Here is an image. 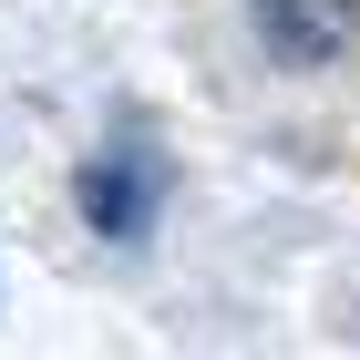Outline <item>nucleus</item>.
Returning a JSON list of instances; mask_svg holds the SVG:
<instances>
[{"mask_svg": "<svg viewBox=\"0 0 360 360\" xmlns=\"http://www.w3.org/2000/svg\"><path fill=\"white\" fill-rule=\"evenodd\" d=\"M257 31H268V52L288 62H340L360 41V0H248Z\"/></svg>", "mask_w": 360, "mask_h": 360, "instance_id": "f03ea898", "label": "nucleus"}, {"mask_svg": "<svg viewBox=\"0 0 360 360\" xmlns=\"http://www.w3.org/2000/svg\"><path fill=\"white\" fill-rule=\"evenodd\" d=\"M155 206H165V165H155L144 144H113V155L83 165V217H93V237L134 248L144 226H155Z\"/></svg>", "mask_w": 360, "mask_h": 360, "instance_id": "f257e3e1", "label": "nucleus"}]
</instances>
